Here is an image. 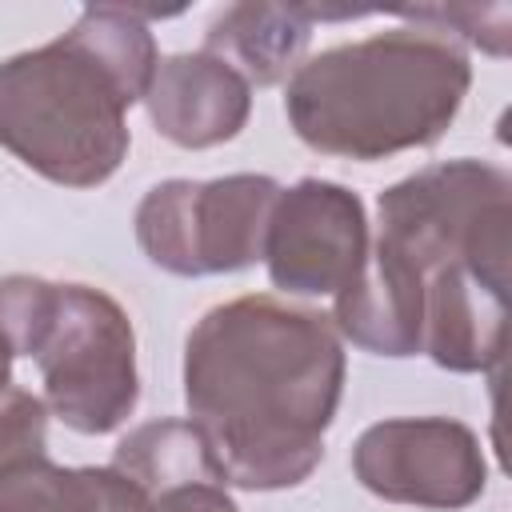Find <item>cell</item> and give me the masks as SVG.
<instances>
[{
  "instance_id": "obj_1",
  "label": "cell",
  "mask_w": 512,
  "mask_h": 512,
  "mask_svg": "<svg viewBox=\"0 0 512 512\" xmlns=\"http://www.w3.org/2000/svg\"><path fill=\"white\" fill-rule=\"evenodd\" d=\"M508 260V172L472 156L428 164L380 192V236L336 292L332 324L376 356L492 372L508 352Z\"/></svg>"
},
{
  "instance_id": "obj_2",
  "label": "cell",
  "mask_w": 512,
  "mask_h": 512,
  "mask_svg": "<svg viewBox=\"0 0 512 512\" xmlns=\"http://www.w3.org/2000/svg\"><path fill=\"white\" fill-rule=\"evenodd\" d=\"M340 392L344 348L324 312L236 296L184 340V404L232 488L280 492L308 480Z\"/></svg>"
},
{
  "instance_id": "obj_3",
  "label": "cell",
  "mask_w": 512,
  "mask_h": 512,
  "mask_svg": "<svg viewBox=\"0 0 512 512\" xmlns=\"http://www.w3.org/2000/svg\"><path fill=\"white\" fill-rule=\"evenodd\" d=\"M156 64L144 12L84 8L64 36L0 64V148L52 184H104L128 156V108Z\"/></svg>"
},
{
  "instance_id": "obj_4",
  "label": "cell",
  "mask_w": 512,
  "mask_h": 512,
  "mask_svg": "<svg viewBox=\"0 0 512 512\" xmlns=\"http://www.w3.org/2000/svg\"><path fill=\"white\" fill-rule=\"evenodd\" d=\"M468 84L472 64L456 36L404 24L300 60L284 88V116L312 152L372 164L436 144Z\"/></svg>"
},
{
  "instance_id": "obj_5",
  "label": "cell",
  "mask_w": 512,
  "mask_h": 512,
  "mask_svg": "<svg viewBox=\"0 0 512 512\" xmlns=\"http://www.w3.org/2000/svg\"><path fill=\"white\" fill-rule=\"evenodd\" d=\"M0 336L12 356H32L44 380V404L72 432H116L136 400V332L128 312L92 284H56L44 276L0 280Z\"/></svg>"
},
{
  "instance_id": "obj_6",
  "label": "cell",
  "mask_w": 512,
  "mask_h": 512,
  "mask_svg": "<svg viewBox=\"0 0 512 512\" xmlns=\"http://www.w3.org/2000/svg\"><path fill=\"white\" fill-rule=\"evenodd\" d=\"M276 196L280 184L256 172L164 180L136 204V240L144 256L172 276L240 272L264 256Z\"/></svg>"
},
{
  "instance_id": "obj_7",
  "label": "cell",
  "mask_w": 512,
  "mask_h": 512,
  "mask_svg": "<svg viewBox=\"0 0 512 512\" xmlns=\"http://www.w3.org/2000/svg\"><path fill=\"white\" fill-rule=\"evenodd\" d=\"M352 472L388 504L436 512L468 508L488 488L480 436L448 416H400L364 428L352 448Z\"/></svg>"
},
{
  "instance_id": "obj_8",
  "label": "cell",
  "mask_w": 512,
  "mask_h": 512,
  "mask_svg": "<svg viewBox=\"0 0 512 512\" xmlns=\"http://www.w3.org/2000/svg\"><path fill=\"white\" fill-rule=\"evenodd\" d=\"M368 244L364 200L336 180L304 176L280 188L260 260L280 292L336 296L364 268Z\"/></svg>"
},
{
  "instance_id": "obj_9",
  "label": "cell",
  "mask_w": 512,
  "mask_h": 512,
  "mask_svg": "<svg viewBox=\"0 0 512 512\" xmlns=\"http://www.w3.org/2000/svg\"><path fill=\"white\" fill-rule=\"evenodd\" d=\"M0 512H152V504L112 464H52L48 404L8 384L0 392Z\"/></svg>"
},
{
  "instance_id": "obj_10",
  "label": "cell",
  "mask_w": 512,
  "mask_h": 512,
  "mask_svg": "<svg viewBox=\"0 0 512 512\" xmlns=\"http://www.w3.org/2000/svg\"><path fill=\"white\" fill-rule=\"evenodd\" d=\"M144 108L152 128L176 148H216L244 132L252 84L216 52H176L156 64Z\"/></svg>"
},
{
  "instance_id": "obj_11",
  "label": "cell",
  "mask_w": 512,
  "mask_h": 512,
  "mask_svg": "<svg viewBox=\"0 0 512 512\" xmlns=\"http://www.w3.org/2000/svg\"><path fill=\"white\" fill-rule=\"evenodd\" d=\"M348 12H320L300 4H232L224 8L208 32L204 52L228 60L248 84L268 88L300 68V56L312 40L316 20H340Z\"/></svg>"
},
{
  "instance_id": "obj_12",
  "label": "cell",
  "mask_w": 512,
  "mask_h": 512,
  "mask_svg": "<svg viewBox=\"0 0 512 512\" xmlns=\"http://www.w3.org/2000/svg\"><path fill=\"white\" fill-rule=\"evenodd\" d=\"M112 468L120 476H128L144 492V500L152 508L168 492H180V488H192V484H228L220 464H216V456H212V448L192 428V420L140 424L136 432H128L116 444Z\"/></svg>"
},
{
  "instance_id": "obj_13",
  "label": "cell",
  "mask_w": 512,
  "mask_h": 512,
  "mask_svg": "<svg viewBox=\"0 0 512 512\" xmlns=\"http://www.w3.org/2000/svg\"><path fill=\"white\" fill-rule=\"evenodd\" d=\"M408 24H428L440 32H460L468 44H480L488 56H504L508 52V4H492V8H476V4H436V8H404L400 12Z\"/></svg>"
},
{
  "instance_id": "obj_14",
  "label": "cell",
  "mask_w": 512,
  "mask_h": 512,
  "mask_svg": "<svg viewBox=\"0 0 512 512\" xmlns=\"http://www.w3.org/2000/svg\"><path fill=\"white\" fill-rule=\"evenodd\" d=\"M152 512H240L228 496V484H192L156 500Z\"/></svg>"
},
{
  "instance_id": "obj_15",
  "label": "cell",
  "mask_w": 512,
  "mask_h": 512,
  "mask_svg": "<svg viewBox=\"0 0 512 512\" xmlns=\"http://www.w3.org/2000/svg\"><path fill=\"white\" fill-rule=\"evenodd\" d=\"M8 380H12V348H8V340L0 336V392L8 388Z\"/></svg>"
}]
</instances>
